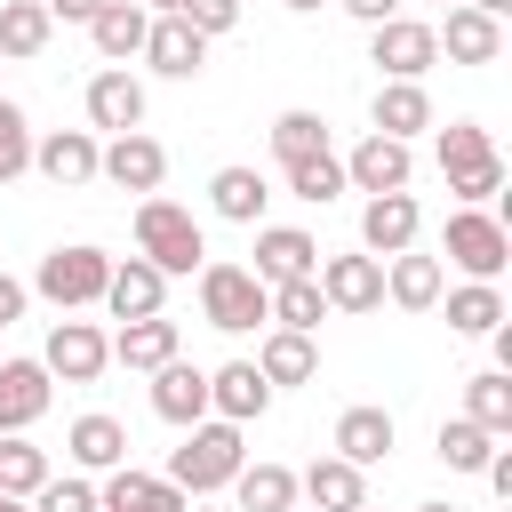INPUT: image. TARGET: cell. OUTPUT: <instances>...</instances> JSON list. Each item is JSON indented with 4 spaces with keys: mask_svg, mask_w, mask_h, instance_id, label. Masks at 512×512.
I'll return each instance as SVG.
<instances>
[{
    "mask_svg": "<svg viewBox=\"0 0 512 512\" xmlns=\"http://www.w3.org/2000/svg\"><path fill=\"white\" fill-rule=\"evenodd\" d=\"M248 464V448H240V424H224V416H208V424H192L184 432V448L168 456V488H184L192 504H208L216 488H232V472Z\"/></svg>",
    "mask_w": 512,
    "mask_h": 512,
    "instance_id": "6da1fadb",
    "label": "cell"
},
{
    "mask_svg": "<svg viewBox=\"0 0 512 512\" xmlns=\"http://www.w3.org/2000/svg\"><path fill=\"white\" fill-rule=\"evenodd\" d=\"M432 152H440V176H448V192L464 208H480L488 192H504V152H496V136L480 120H448L432 136Z\"/></svg>",
    "mask_w": 512,
    "mask_h": 512,
    "instance_id": "7a4b0ae2",
    "label": "cell"
},
{
    "mask_svg": "<svg viewBox=\"0 0 512 512\" xmlns=\"http://www.w3.org/2000/svg\"><path fill=\"white\" fill-rule=\"evenodd\" d=\"M136 256L152 264V272H200L208 264V240H200V224H192V208H176V200H160V192H144L136 200Z\"/></svg>",
    "mask_w": 512,
    "mask_h": 512,
    "instance_id": "3957f363",
    "label": "cell"
},
{
    "mask_svg": "<svg viewBox=\"0 0 512 512\" xmlns=\"http://www.w3.org/2000/svg\"><path fill=\"white\" fill-rule=\"evenodd\" d=\"M200 320H208V328H224V336H248V328H264V320H272V288H264L248 264L208 256V264H200Z\"/></svg>",
    "mask_w": 512,
    "mask_h": 512,
    "instance_id": "277c9868",
    "label": "cell"
},
{
    "mask_svg": "<svg viewBox=\"0 0 512 512\" xmlns=\"http://www.w3.org/2000/svg\"><path fill=\"white\" fill-rule=\"evenodd\" d=\"M104 280H112V256H104V248H88V240L48 248V256H40V272H32V288H40L56 312H88V304H104Z\"/></svg>",
    "mask_w": 512,
    "mask_h": 512,
    "instance_id": "5b68a950",
    "label": "cell"
},
{
    "mask_svg": "<svg viewBox=\"0 0 512 512\" xmlns=\"http://www.w3.org/2000/svg\"><path fill=\"white\" fill-rule=\"evenodd\" d=\"M448 264H456L464 280H496V272L512 264V232H504L488 208H456V216H448Z\"/></svg>",
    "mask_w": 512,
    "mask_h": 512,
    "instance_id": "8992f818",
    "label": "cell"
},
{
    "mask_svg": "<svg viewBox=\"0 0 512 512\" xmlns=\"http://www.w3.org/2000/svg\"><path fill=\"white\" fill-rule=\"evenodd\" d=\"M40 368H48L56 384H96V376L112 368V336H104L96 320H72V312H64V320L48 328V352H40Z\"/></svg>",
    "mask_w": 512,
    "mask_h": 512,
    "instance_id": "52a82bcc",
    "label": "cell"
},
{
    "mask_svg": "<svg viewBox=\"0 0 512 512\" xmlns=\"http://www.w3.org/2000/svg\"><path fill=\"white\" fill-rule=\"evenodd\" d=\"M368 64H376L384 80H424V72L440 64V40H432V24L392 16V24H376V32H368Z\"/></svg>",
    "mask_w": 512,
    "mask_h": 512,
    "instance_id": "ba28073f",
    "label": "cell"
},
{
    "mask_svg": "<svg viewBox=\"0 0 512 512\" xmlns=\"http://www.w3.org/2000/svg\"><path fill=\"white\" fill-rule=\"evenodd\" d=\"M408 176H416V152H408L400 136H376V128H368V136L344 152V192H368V200H376V192H408Z\"/></svg>",
    "mask_w": 512,
    "mask_h": 512,
    "instance_id": "9c48e42d",
    "label": "cell"
},
{
    "mask_svg": "<svg viewBox=\"0 0 512 512\" xmlns=\"http://www.w3.org/2000/svg\"><path fill=\"white\" fill-rule=\"evenodd\" d=\"M48 400H56V376L40 360H0V440L32 432L48 416Z\"/></svg>",
    "mask_w": 512,
    "mask_h": 512,
    "instance_id": "30bf717a",
    "label": "cell"
},
{
    "mask_svg": "<svg viewBox=\"0 0 512 512\" xmlns=\"http://www.w3.org/2000/svg\"><path fill=\"white\" fill-rule=\"evenodd\" d=\"M96 136L88 128H48V136H32V168L56 184V192H80V184H96Z\"/></svg>",
    "mask_w": 512,
    "mask_h": 512,
    "instance_id": "8fae6325",
    "label": "cell"
},
{
    "mask_svg": "<svg viewBox=\"0 0 512 512\" xmlns=\"http://www.w3.org/2000/svg\"><path fill=\"white\" fill-rule=\"evenodd\" d=\"M416 224H424V208H416V192H376L368 208H360V256H400V248H416Z\"/></svg>",
    "mask_w": 512,
    "mask_h": 512,
    "instance_id": "7c38bea8",
    "label": "cell"
},
{
    "mask_svg": "<svg viewBox=\"0 0 512 512\" xmlns=\"http://www.w3.org/2000/svg\"><path fill=\"white\" fill-rule=\"evenodd\" d=\"M264 288H280V280H312L320 272V240L312 232H296V224H256V264H248Z\"/></svg>",
    "mask_w": 512,
    "mask_h": 512,
    "instance_id": "4fadbf2b",
    "label": "cell"
},
{
    "mask_svg": "<svg viewBox=\"0 0 512 512\" xmlns=\"http://www.w3.org/2000/svg\"><path fill=\"white\" fill-rule=\"evenodd\" d=\"M88 128H104V136L144 128V80H136L128 64H104V72L88 80Z\"/></svg>",
    "mask_w": 512,
    "mask_h": 512,
    "instance_id": "5bb4252c",
    "label": "cell"
},
{
    "mask_svg": "<svg viewBox=\"0 0 512 512\" xmlns=\"http://www.w3.org/2000/svg\"><path fill=\"white\" fill-rule=\"evenodd\" d=\"M96 176H104V184H120V192H160L168 152H160L144 128H128V136H112V144L96 152Z\"/></svg>",
    "mask_w": 512,
    "mask_h": 512,
    "instance_id": "9a60e30c",
    "label": "cell"
},
{
    "mask_svg": "<svg viewBox=\"0 0 512 512\" xmlns=\"http://www.w3.org/2000/svg\"><path fill=\"white\" fill-rule=\"evenodd\" d=\"M320 296H328V312H376L384 304V264L376 256H320Z\"/></svg>",
    "mask_w": 512,
    "mask_h": 512,
    "instance_id": "2e32d148",
    "label": "cell"
},
{
    "mask_svg": "<svg viewBox=\"0 0 512 512\" xmlns=\"http://www.w3.org/2000/svg\"><path fill=\"white\" fill-rule=\"evenodd\" d=\"M152 416H160V424H176V432L208 424V368H192V360L152 368Z\"/></svg>",
    "mask_w": 512,
    "mask_h": 512,
    "instance_id": "e0dca14e",
    "label": "cell"
},
{
    "mask_svg": "<svg viewBox=\"0 0 512 512\" xmlns=\"http://www.w3.org/2000/svg\"><path fill=\"white\" fill-rule=\"evenodd\" d=\"M272 408V384L256 376V360H224V368H208V416H224V424H256Z\"/></svg>",
    "mask_w": 512,
    "mask_h": 512,
    "instance_id": "ac0fdd59",
    "label": "cell"
},
{
    "mask_svg": "<svg viewBox=\"0 0 512 512\" xmlns=\"http://www.w3.org/2000/svg\"><path fill=\"white\" fill-rule=\"evenodd\" d=\"M96 512H192V496H184V488H168L160 472H136V464H120V472H104V488H96Z\"/></svg>",
    "mask_w": 512,
    "mask_h": 512,
    "instance_id": "d6986e66",
    "label": "cell"
},
{
    "mask_svg": "<svg viewBox=\"0 0 512 512\" xmlns=\"http://www.w3.org/2000/svg\"><path fill=\"white\" fill-rule=\"evenodd\" d=\"M144 64H152L160 80H200V64H208V40H200L184 16H152V32H144Z\"/></svg>",
    "mask_w": 512,
    "mask_h": 512,
    "instance_id": "ffe728a7",
    "label": "cell"
},
{
    "mask_svg": "<svg viewBox=\"0 0 512 512\" xmlns=\"http://www.w3.org/2000/svg\"><path fill=\"white\" fill-rule=\"evenodd\" d=\"M160 304H168V272H152L144 256H120L112 280H104V312L112 320H152Z\"/></svg>",
    "mask_w": 512,
    "mask_h": 512,
    "instance_id": "44dd1931",
    "label": "cell"
},
{
    "mask_svg": "<svg viewBox=\"0 0 512 512\" xmlns=\"http://www.w3.org/2000/svg\"><path fill=\"white\" fill-rule=\"evenodd\" d=\"M432 40H440L448 64H496L504 56V24L480 16V8H448V24H432Z\"/></svg>",
    "mask_w": 512,
    "mask_h": 512,
    "instance_id": "7402d4cb",
    "label": "cell"
},
{
    "mask_svg": "<svg viewBox=\"0 0 512 512\" xmlns=\"http://www.w3.org/2000/svg\"><path fill=\"white\" fill-rule=\"evenodd\" d=\"M392 440H400L392 408H344V416H336V440H328V448H336L344 464H360V472H368V464H384V456H392Z\"/></svg>",
    "mask_w": 512,
    "mask_h": 512,
    "instance_id": "603a6c76",
    "label": "cell"
},
{
    "mask_svg": "<svg viewBox=\"0 0 512 512\" xmlns=\"http://www.w3.org/2000/svg\"><path fill=\"white\" fill-rule=\"evenodd\" d=\"M64 456L80 464V472H120L128 464V424L120 416H72V432H64Z\"/></svg>",
    "mask_w": 512,
    "mask_h": 512,
    "instance_id": "cb8c5ba5",
    "label": "cell"
},
{
    "mask_svg": "<svg viewBox=\"0 0 512 512\" xmlns=\"http://www.w3.org/2000/svg\"><path fill=\"white\" fill-rule=\"evenodd\" d=\"M144 32H152V8H144V0H104V8H96V24H88V40H96V56H104V64L144 56Z\"/></svg>",
    "mask_w": 512,
    "mask_h": 512,
    "instance_id": "d4e9b609",
    "label": "cell"
},
{
    "mask_svg": "<svg viewBox=\"0 0 512 512\" xmlns=\"http://www.w3.org/2000/svg\"><path fill=\"white\" fill-rule=\"evenodd\" d=\"M440 288H448L440 256H416V248L384 256V296H392L400 312H432V304H440Z\"/></svg>",
    "mask_w": 512,
    "mask_h": 512,
    "instance_id": "484cf974",
    "label": "cell"
},
{
    "mask_svg": "<svg viewBox=\"0 0 512 512\" xmlns=\"http://www.w3.org/2000/svg\"><path fill=\"white\" fill-rule=\"evenodd\" d=\"M256 376L280 392V384H312L320 376V344L312 336H296V328H264V344H256Z\"/></svg>",
    "mask_w": 512,
    "mask_h": 512,
    "instance_id": "4316f807",
    "label": "cell"
},
{
    "mask_svg": "<svg viewBox=\"0 0 512 512\" xmlns=\"http://www.w3.org/2000/svg\"><path fill=\"white\" fill-rule=\"evenodd\" d=\"M296 496H312L320 512H360L368 504V480L344 456H312V472H296Z\"/></svg>",
    "mask_w": 512,
    "mask_h": 512,
    "instance_id": "83f0119b",
    "label": "cell"
},
{
    "mask_svg": "<svg viewBox=\"0 0 512 512\" xmlns=\"http://www.w3.org/2000/svg\"><path fill=\"white\" fill-rule=\"evenodd\" d=\"M264 200H272L264 168H240V160H232V168H216V176H208V208H216L224 224H256V216H264Z\"/></svg>",
    "mask_w": 512,
    "mask_h": 512,
    "instance_id": "f1b7e54d",
    "label": "cell"
},
{
    "mask_svg": "<svg viewBox=\"0 0 512 512\" xmlns=\"http://www.w3.org/2000/svg\"><path fill=\"white\" fill-rule=\"evenodd\" d=\"M112 360L120 368H136V376H152V368H168L176 360V320H120V336H112Z\"/></svg>",
    "mask_w": 512,
    "mask_h": 512,
    "instance_id": "f546056e",
    "label": "cell"
},
{
    "mask_svg": "<svg viewBox=\"0 0 512 512\" xmlns=\"http://www.w3.org/2000/svg\"><path fill=\"white\" fill-rule=\"evenodd\" d=\"M432 128V96H424V80H384L376 88V136H424Z\"/></svg>",
    "mask_w": 512,
    "mask_h": 512,
    "instance_id": "4dcf8cb0",
    "label": "cell"
},
{
    "mask_svg": "<svg viewBox=\"0 0 512 512\" xmlns=\"http://www.w3.org/2000/svg\"><path fill=\"white\" fill-rule=\"evenodd\" d=\"M48 40H56V24L40 0H0V64H32Z\"/></svg>",
    "mask_w": 512,
    "mask_h": 512,
    "instance_id": "1f68e13d",
    "label": "cell"
},
{
    "mask_svg": "<svg viewBox=\"0 0 512 512\" xmlns=\"http://www.w3.org/2000/svg\"><path fill=\"white\" fill-rule=\"evenodd\" d=\"M288 504H296L288 464H240L232 472V512H288Z\"/></svg>",
    "mask_w": 512,
    "mask_h": 512,
    "instance_id": "d6a6232c",
    "label": "cell"
},
{
    "mask_svg": "<svg viewBox=\"0 0 512 512\" xmlns=\"http://www.w3.org/2000/svg\"><path fill=\"white\" fill-rule=\"evenodd\" d=\"M448 328H456V336H496V328H504V288H496V280L448 288Z\"/></svg>",
    "mask_w": 512,
    "mask_h": 512,
    "instance_id": "836d02e7",
    "label": "cell"
},
{
    "mask_svg": "<svg viewBox=\"0 0 512 512\" xmlns=\"http://www.w3.org/2000/svg\"><path fill=\"white\" fill-rule=\"evenodd\" d=\"M464 416L504 440V432H512V376H504V368H480V376L464 384Z\"/></svg>",
    "mask_w": 512,
    "mask_h": 512,
    "instance_id": "e575fe53",
    "label": "cell"
},
{
    "mask_svg": "<svg viewBox=\"0 0 512 512\" xmlns=\"http://www.w3.org/2000/svg\"><path fill=\"white\" fill-rule=\"evenodd\" d=\"M48 480H56V472H48V448H32L24 432L0 440V496H24V504H32Z\"/></svg>",
    "mask_w": 512,
    "mask_h": 512,
    "instance_id": "d590c367",
    "label": "cell"
},
{
    "mask_svg": "<svg viewBox=\"0 0 512 512\" xmlns=\"http://www.w3.org/2000/svg\"><path fill=\"white\" fill-rule=\"evenodd\" d=\"M328 320V296H320V280H280L272 288V328H296V336H312Z\"/></svg>",
    "mask_w": 512,
    "mask_h": 512,
    "instance_id": "8d00e7d4",
    "label": "cell"
},
{
    "mask_svg": "<svg viewBox=\"0 0 512 512\" xmlns=\"http://www.w3.org/2000/svg\"><path fill=\"white\" fill-rule=\"evenodd\" d=\"M432 448H440V464H448V472H480V464L496 456V432H480L472 416H448Z\"/></svg>",
    "mask_w": 512,
    "mask_h": 512,
    "instance_id": "74e56055",
    "label": "cell"
},
{
    "mask_svg": "<svg viewBox=\"0 0 512 512\" xmlns=\"http://www.w3.org/2000/svg\"><path fill=\"white\" fill-rule=\"evenodd\" d=\"M312 152H328V120L320 112H280L272 120V160L288 168V160H312Z\"/></svg>",
    "mask_w": 512,
    "mask_h": 512,
    "instance_id": "f35d334b",
    "label": "cell"
},
{
    "mask_svg": "<svg viewBox=\"0 0 512 512\" xmlns=\"http://www.w3.org/2000/svg\"><path fill=\"white\" fill-rule=\"evenodd\" d=\"M280 176H288V192H296V200H312V208H328V200L344 192V160H336V152H312V160H288Z\"/></svg>",
    "mask_w": 512,
    "mask_h": 512,
    "instance_id": "ab89813d",
    "label": "cell"
},
{
    "mask_svg": "<svg viewBox=\"0 0 512 512\" xmlns=\"http://www.w3.org/2000/svg\"><path fill=\"white\" fill-rule=\"evenodd\" d=\"M24 168H32V120H24V104L0 96V184H16Z\"/></svg>",
    "mask_w": 512,
    "mask_h": 512,
    "instance_id": "60d3db41",
    "label": "cell"
},
{
    "mask_svg": "<svg viewBox=\"0 0 512 512\" xmlns=\"http://www.w3.org/2000/svg\"><path fill=\"white\" fill-rule=\"evenodd\" d=\"M176 16H184L200 40H216V32H232V24H240V0H176Z\"/></svg>",
    "mask_w": 512,
    "mask_h": 512,
    "instance_id": "b9f144b4",
    "label": "cell"
},
{
    "mask_svg": "<svg viewBox=\"0 0 512 512\" xmlns=\"http://www.w3.org/2000/svg\"><path fill=\"white\" fill-rule=\"evenodd\" d=\"M32 512H96V488H88L80 472H64V480H48V488L32 496Z\"/></svg>",
    "mask_w": 512,
    "mask_h": 512,
    "instance_id": "7bdbcfd3",
    "label": "cell"
},
{
    "mask_svg": "<svg viewBox=\"0 0 512 512\" xmlns=\"http://www.w3.org/2000/svg\"><path fill=\"white\" fill-rule=\"evenodd\" d=\"M24 304H32V288H24L16 272H0V328H8V320H24Z\"/></svg>",
    "mask_w": 512,
    "mask_h": 512,
    "instance_id": "ee69618b",
    "label": "cell"
},
{
    "mask_svg": "<svg viewBox=\"0 0 512 512\" xmlns=\"http://www.w3.org/2000/svg\"><path fill=\"white\" fill-rule=\"evenodd\" d=\"M336 8H344V16H360V24H368V32H376V24H392V16H400V0H336Z\"/></svg>",
    "mask_w": 512,
    "mask_h": 512,
    "instance_id": "f6af8a7d",
    "label": "cell"
},
{
    "mask_svg": "<svg viewBox=\"0 0 512 512\" xmlns=\"http://www.w3.org/2000/svg\"><path fill=\"white\" fill-rule=\"evenodd\" d=\"M40 8H48V24H96L104 0H40Z\"/></svg>",
    "mask_w": 512,
    "mask_h": 512,
    "instance_id": "bcb514c9",
    "label": "cell"
},
{
    "mask_svg": "<svg viewBox=\"0 0 512 512\" xmlns=\"http://www.w3.org/2000/svg\"><path fill=\"white\" fill-rule=\"evenodd\" d=\"M464 8H480V16H496V24H504V8H512V0H464Z\"/></svg>",
    "mask_w": 512,
    "mask_h": 512,
    "instance_id": "7dc6e473",
    "label": "cell"
},
{
    "mask_svg": "<svg viewBox=\"0 0 512 512\" xmlns=\"http://www.w3.org/2000/svg\"><path fill=\"white\" fill-rule=\"evenodd\" d=\"M280 8H296V16H312V8H328V0H280Z\"/></svg>",
    "mask_w": 512,
    "mask_h": 512,
    "instance_id": "c3c4849f",
    "label": "cell"
},
{
    "mask_svg": "<svg viewBox=\"0 0 512 512\" xmlns=\"http://www.w3.org/2000/svg\"><path fill=\"white\" fill-rule=\"evenodd\" d=\"M0 512H32V504H24V496H0Z\"/></svg>",
    "mask_w": 512,
    "mask_h": 512,
    "instance_id": "681fc988",
    "label": "cell"
},
{
    "mask_svg": "<svg viewBox=\"0 0 512 512\" xmlns=\"http://www.w3.org/2000/svg\"><path fill=\"white\" fill-rule=\"evenodd\" d=\"M152 8H160V16H176V0H152Z\"/></svg>",
    "mask_w": 512,
    "mask_h": 512,
    "instance_id": "f907efd6",
    "label": "cell"
},
{
    "mask_svg": "<svg viewBox=\"0 0 512 512\" xmlns=\"http://www.w3.org/2000/svg\"><path fill=\"white\" fill-rule=\"evenodd\" d=\"M416 512H456V504H416Z\"/></svg>",
    "mask_w": 512,
    "mask_h": 512,
    "instance_id": "816d5d0a",
    "label": "cell"
},
{
    "mask_svg": "<svg viewBox=\"0 0 512 512\" xmlns=\"http://www.w3.org/2000/svg\"><path fill=\"white\" fill-rule=\"evenodd\" d=\"M192 512H232V504H192Z\"/></svg>",
    "mask_w": 512,
    "mask_h": 512,
    "instance_id": "f5cc1de1",
    "label": "cell"
},
{
    "mask_svg": "<svg viewBox=\"0 0 512 512\" xmlns=\"http://www.w3.org/2000/svg\"><path fill=\"white\" fill-rule=\"evenodd\" d=\"M448 8H464V0H448Z\"/></svg>",
    "mask_w": 512,
    "mask_h": 512,
    "instance_id": "db71d44e",
    "label": "cell"
},
{
    "mask_svg": "<svg viewBox=\"0 0 512 512\" xmlns=\"http://www.w3.org/2000/svg\"><path fill=\"white\" fill-rule=\"evenodd\" d=\"M360 512H376V504H360Z\"/></svg>",
    "mask_w": 512,
    "mask_h": 512,
    "instance_id": "11a10c76",
    "label": "cell"
}]
</instances>
